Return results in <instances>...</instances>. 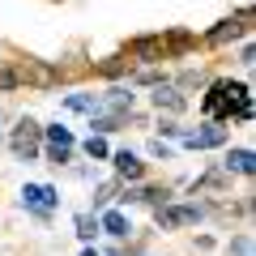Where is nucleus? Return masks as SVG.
<instances>
[{
	"instance_id": "nucleus-23",
	"label": "nucleus",
	"mask_w": 256,
	"mask_h": 256,
	"mask_svg": "<svg viewBox=\"0 0 256 256\" xmlns=\"http://www.w3.org/2000/svg\"><path fill=\"white\" fill-rule=\"evenodd\" d=\"M82 256H98V248H86V252H82Z\"/></svg>"
},
{
	"instance_id": "nucleus-10",
	"label": "nucleus",
	"mask_w": 256,
	"mask_h": 256,
	"mask_svg": "<svg viewBox=\"0 0 256 256\" xmlns=\"http://www.w3.org/2000/svg\"><path fill=\"white\" fill-rule=\"evenodd\" d=\"M98 230H107L111 239H128L132 235V222H128L124 210H102L98 214Z\"/></svg>"
},
{
	"instance_id": "nucleus-3",
	"label": "nucleus",
	"mask_w": 256,
	"mask_h": 256,
	"mask_svg": "<svg viewBox=\"0 0 256 256\" xmlns=\"http://www.w3.org/2000/svg\"><path fill=\"white\" fill-rule=\"evenodd\" d=\"M205 218L201 205H180V201H162L154 205V222L162 230H175V226H196V222Z\"/></svg>"
},
{
	"instance_id": "nucleus-15",
	"label": "nucleus",
	"mask_w": 256,
	"mask_h": 256,
	"mask_svg": "<svg viewBox=\"0 0 256 256\" xmlns=\"http://www.w3.org/2000/svg\"><path fill=\"white\" fill-rule=\"evenodd\" d=\"M94 73H98V77H124L128 73V60H124V56H102V60H94Z\"/></svg>"
},
{
	"instance_id": "nucleus-12",
	"label": "nucleus",
	"mask_w": 256,
	"mask_h": 256,
	"mask_svg": "<svg viewBox=\"0 0 256 256\" xmlns=\"http://www.w3.org/2000/svg\"><path fill=\"white\" fill-rule=\"evenodd\" d=\"M98 98H102V107H111V111H132L137 94H132V86H111V90L98 94Z\"/></svg>"
},
{
	"instance_id": "nucleus-4",
	"label": "nucleus",
	"mask_w": 256,
	"mask_h": 256,
	"mask_svg": "<svg viewBox=\"0 0 256 256\" xmlns=\"http://www.w3.org/2000/svg\"><path fill=\"white\" fill-rule=\"evenodd\" d=\"M22 205L34 210L38 218H47V214L60 205V192H56L52 184H26V188H22Z\"/></svg>"
},
{
	"instance_id": "nucleus-16",
	"label": "nucleus",
	"mask_w": 256,
	"mask_h": 256,
	"mask_svg": "<svg viewBox=\"0 0 256 256\" xmlns=\"http://www.w3.org/2000/svg\"><path fill=\"white\" fill-rule=\"evenodd\" d=\"M98 235V214H77V239H94Z\"/></svg>"
},
{
	"instance_id": "nucleus-2",
	"label": "nucleus",
	"mask_w": 256,
	"mask_h": 256,
	"mask_svg": "<svg viewBox=\"0 0 256 256\" xmlns=\"http://www.w3.org/2000/svg\"><path fill=\"white\" fill-rule=\"evenodd\" d=\"M18 68V86H34V90H56L60 86V68L52 60H38V56H26V60H13Z\"/></svg>"
},
{
	"instance_id": "nucleus-13",
	"label": "nucleus",
	"mask_w": 256,
	"mask_h": 256,
	"mask_svg": "<svg viewBox=\"0 0 256 256\" xmlns=\"http://www.w3.org/2000/svg\"><path fill=\"white\" fill-rule=\"evenodd\" d=\"M64 107H68V111H82V116H98V111H102V98H98V94H68Z\"/></svg>"
},
{
	"instance_id": "nucleus-9",
	"label": "nucleus",
	"mask_w": 256,
	"mask_h": 256,
	"mask_svg": "<svg viewBox=\"0 0 256 256\" xmlns=\"http://www.w3.org/2000/svg\"><path fill=\"white\" fill-rule=\"evenodd\" d=\"M222 171H226V175H252V171H256V154H252L248 146L226 150V158H222Z\"/></svg>"
},
{
	"instance_id": "nucleus-17",
	"label": "nucleus",
	"mask_w": 256,
	"mask_h": 256,
	"mask_svg": "<svg viewBox=\"0 0 256 256\" xmlns=\"http://www.w3.org/2000/svg\"><path fill=\"white\" fill-rule=\"evenodd\" d=\"M86 154H90L94 158V162H102V158H111V150H107V141H102V137H94V132H90V137H86Z\"/></svg>"
},
{
	"instance_id": "nucleus-22",
	"label": "nucleus",
	"mask_w": 256,
	"mask_h": 256,
	"mask_svg": "<svg viewBox=\"0 0 256 256\" xmlns=\"http://www.w3.org/2000/svg\"><path fill=\"white\" fill-rule=\"evenodd\" d=\"M239 64H244V68H252V64H256V52H252V43H244V47H239Z\"/></svg>"
},
{
	"instance_id": "nucleus-5",
	"label": "nucleus",
	"mask_w": 256,
	"mask_h": 256,
	"mask_svg": "<svg viewBox=\"0 0 256 256\" xmlns=\"http://www.w3.org/2000/svg\"><path fill=\"white\" fill-rule=\"evenodd\" d=\"M180 141L184 150H214V146H226V128L222 124H205V128H196V132H184L180 128Z\"/></svg>"
},
{
	"instance_id": "nucleus-1",
	"label": "nucleus",
	"mask_w": 256,
	"mask_h": 256,
	"mask_svg": "<svg viewBox=\"0 0 256 256\" xmlns=\"http://www.w3.org/2000/svg\"><path fill=\"white\" fill-rule=\"evenodd\" d=\"M9 150L22 158V162H34V158H43V124L30 116H22L18 124H13L9 132Z\"/></svg>"
},
{
	"instance_id": "nucleus-20",
	"label": "nucleus",
	"mask_w": 256,
	"mask_h": 256,
	"mask_svg": "<svg viewBox=\"0 0 256 256\" xmlns=\"http://www.w3.org/2000/svg\"><path fill=\"white\" fill-rule=\"evenodd\" d=\"M43 158H47V162H56V166H64L68 158H73V150H60V146H43Z\"/></svg>"
},
{
	"instance_id": "nucleus-14",
	"label": "nucleus",
	"mask_w": 256,
	"mask_h": 256,
	"mask_svg": "<svg viewBox=\"0 0 256 256\" xmlns=\"http://www.w3.org/2000/svg\"><path fill=\"white\" fill-rule=\"evenodd\" d=\"M43 146H60V150H73V146H77V137H73V132H68L64 124H47V128H43Z\"/></svg>"
},
{
	"instance_id": "nucleus-25",
	"label": "nucleus",
	"mask_w": 256,
	"mask_h": 256,
	"mask_svg": "<svg viewBox=\"0 0 256 256\" xmlns=\"http://www.w3.org/2000/svg\"><path fill=\"white\" fill-rule=\"evenodd\" d=\"M248 256H252V252H248Z\"/></svg>"
},
{
	"instance_id": "nucleus-6",
	"label": "nucleus",
	"mask_w": 256,
	"mask_h": 256,
	"mask_svg": "<svg viewBox=\"0 0 256 256\" xmlns=\"http://www.w3.org/2000/svg\"><path fill=\"white\" fill-rule=\"evenodd\" d=\"M150 102H154L158 111H184V107H188V98H184V94L175 90V86L166 82V77L150 86Z\"/></svg>"
},
{
	"instance_id": "nucleus-21",
	"label": "nucleus",
	"mask_w": 256,
	"mask_h": 256,
	"mask_svg": "<svg viewBox=\"0 0 256 256\" xmlns=\"http://www.w3.org/2000/svg\"><path fill=\"white\" fill-rule=\"evenodd\" d=\"M150 154H154V158H171V146H166L162 137H154V141H150Z\"/></svg>"
},
{
	"instance_id": "nucleus-24",
	"label": "nucleus",
	"mask_w": 256,
	"mask_h": 256,
	"mask_svg": "<svg viewBox=\"0 0 256 256\" xmlns=\"http://www.w3.org/2000/svg\"><path fill=\"white\" fill-rule=\"evenodd\" d=\"M0 141H4V128H0Z\"/></svg>"
},
{
	"instance_id": "nucleus-18",
	"label": "nucleus",
	"mask_w": 256,
	"mask_h": 256,
	"mask_svg": "<svg viewBox=\"0 0 256 256\" xmlns=\"http://www.w3.org/2000/svg\"><path fill=\"white\" fill-rule=\"evenodd\" d=\"M0 90L4 94L18 90V68H13V60H0Z\"/></svg>"
},
{
	"instance_id": "nucleus-11",
	"label": "nucleus",
	"mask_w": 256,
	"mask_h": 256,
	"mask_svg": "<svg viewBox=\"0 0 256 256\" xmlns=\"http://www.w3.org/2000/svg\"><path fill=\"white\" fill-rule=\"evenodd\" d=\"M111 166H116L120 180H141V175H146V162H141L132 150H116V154H111Z\"/></svg>"
},
{
	"instance_id": "nucleus-19",
	"label": "nucleus",
	"mask_w": 256,
	"mask_h": 256,
	"mask_svg": "<svg viewBox=\"0 0 256 256\" xmlns=\"http://www.w3.org/2000/svg\"><path fill=\"white\" fill-rule=\"evenodd\" d=\"M111 201H116V184H102V188H98V196H94V214H102Z\"/></svg>"
},
{
	"instance_id": "nucleus-7",
	"label": "nucleus",
	"mask_w": 256,
	"mask_h": 256,
	"mask_svg": "<svg viewBox=\"0 0 256 256\" xmlns=\"http://www.w3.org/2000/svg\"><path fill=\"white\" fill-rule=\"evenodd\" d=\"M162 34H141V38H132L128 43V60H141V64H154V60H162Z\"/></svg>"
},
{
	"instance_id": "nucleus-8",
	"label": "nucleus",
	"mask_w": 256,
	"mask_h": 256,
	"mask_svg": "<svg viewBox=\"0 0 256 256\" xmlns=\"http://www.w3.org/2000/svg\"><path fill=\"white\" fill-rule=\"evenodd\" d=\"M248 34V26L239 18H226V22H218V26L205 34V47H226V43H235V38H244Z\"/></svg>"
}]
</instances>
